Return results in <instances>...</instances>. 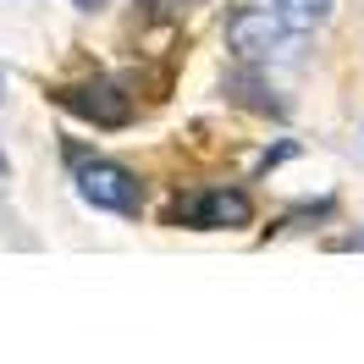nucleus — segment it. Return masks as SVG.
Segmentation results:
<instances>
[{
  "label": "nucleus",
  "mask_w": 364,
  "mask_h": 364,
  "mask_svg": "<svg viewBox=\"0 0 364 364\" xmlns=\"http://www.w3.org/2000/svg\"><path fill=\"white\" fill-rule=\"evenodd\" d=\"M177 221H188V227H249L254 221V205L249 193H237V188H210V193H199L188 210H177Z\"/></svg>",
  "instance_id": "3"
},
{
  "label": "nucleus",
  "mask_w": 364,
  "mask_h": 364,
  "mask_svg": "<svg viewBox=\"0 0 364 364\" xmlns=\"http://www.w3.org/2000/svg\"><path fill=\"white\" fill-rule=\"evenodd\" d=\"M326 11H331V0H276V17L287 28H315Z\"/></svg>",
  "instance_id": "4"
},
{
  "label": "nucleus",
  "mask_w": 364,
  "mask_h": 364,
  "mask_svg": "<svg viewBox=\"0 0 364 364\" xmlns=\"http://www.w3.org/2000/svg\"><path fill=\"white\" fill-rule=\"evenodd\" d=\"M227 45L237 50V55H249V61H259V55H276V50L287 45V23L276 17V11H232L227 17Z\"/></svg>",
  "instance_id": "2"
},
{
  "label": "nucleus",
  "mask_w": 364,
  "mask_h": 364,
  "mask_svg": "<svg viewBox=\"0 0 364 364\" xmlns=\"http://www.w3.org/2000/svg\"><path fill=\"white\" fill-rule=\"evenodd\" d=\"M0 89H6V83H0Z\"/></svg>",
  "instance_id": "5"
},
{
  "label": "nucleus",
  "mask_w": 364,
  "mask_h": 364,
  "mask_svg": "<svg viewBox=\"0 0 364 364\" xmlns=\"http://www.w3.org/2000/svg\"><path fill=\"white\" fill-rule=\"evenodd\" d=\"M77 193L89 199L94 210H116V215H133L138 210V177L127 166H111V160H89L83 171H77Z\"/></svg>",
  "instance_id": "1"
}]
</instances>
